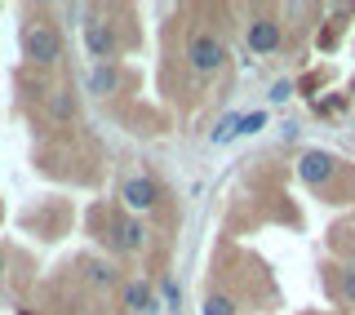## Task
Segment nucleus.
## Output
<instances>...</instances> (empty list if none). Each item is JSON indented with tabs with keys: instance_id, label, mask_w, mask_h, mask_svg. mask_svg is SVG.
Returning <instances> with one entry per match:
<instances>
[{
	"instance_id": "obj_1",
	"label": "nucleus",
	"mask_w": 355,
	"mask_h": 315,
	"mask_svg": "<svg viewBox=\"0 0 355 315\" xmlns=\"http://www.w3.org/2000/svg\"><path fill=\"white\" fill-rule=\"evenodd\" d=\"M22 53H27L31 62H40V67H53L62 58V36L53 27H44V22H36V27L22 31Z\"/></svg>"
},
{
	"instance_id": "obj_2",
	"label": "nucleus",
	"mask_w": 355,
	"mask_h": 315,
	"mask_svg": "<svg viewBox=\"0 0 355 315\" xmlns=\"http://www.w3.org/2000/svg\"><path fill=\"white\" fill-rule=\"evenodd\" d=\"M187 58H191L196 71H218L222 58H227V49H222L218 36H209V31H196V36L187 40Z\"/></svg>"
},
{
	"instance_id": "obj_3",
	"label": "nucleus",
	"mask_w": 355,
	"mask_h": 315,
	"mask_svg": "<svg viewBox=\"0 0 355 315\" xmlns=\"http://www.w3.org/2000/svg\"><path fill=\"white\" fill-rule=\"evenodd\" d=\"M85 49L94 53L98 62L116 58V31H111V22H103V18H89L85 22Z\"/></svg>"
},
{
	"instance_id": "obj_4",
	"label": "nucleus",
	"mask_w": 355,
	"mask_h": 315,
	"mask_svg": "<svg viewBox=\"0 0 355 315\" xmlns=\"http://www.w3.org/2000/svg\"><path fill=\"white\" fill-rule=\"evenodd\" d=\"M120 196H125V205L133 209V213H147L155 200H160V187L151 182V178H125V187H120Z\"/></svg>"
},
{
	"instance_id": "obj_5",
	"label": "nucleus",
	"mask_w": 355,
	"mask_h": 315,
	"mask_svg": "<svg viewBox=\"0 0 355 315\" xmlns=\"http://www.w3.org/2000/svg\"><path fill=\"white\" fill-rule=\"evenodd\" d=\"M297 173H302V182H311V187H324L333 178V155L329 151H306L302 160H297Z\"/></svg>"
},
{
	"instance_id": "obj_6",
	"label": "nucleus",
	"mask_w": 355,
	"mask_h": 315,
	"mask_svg": "<svg viewBox=\"0 0 355 315\" xmlns=\"http://www.w3.org/2000/svg\"><path fill=\"white\" fill-rule=\"evenodd\" d=\"M275 44H280V27H275L271 18H253L249 22V49L253 53H275Z\"/></svg>"
},
{
	"instance_id": "obj_7",
	"label": "nucleus",
	"mask_w": 355,
	"mask_h": 315,
	"mask_svg": "<svg viewBox=\"0 0 355 315\" xmlns=\"http://www.w3.org/2000/svg\"><path fill=\"white\" fill-rule=\"evenodd\" d=\"M120 89V71L111 62H103V67H94V71H89V94H116Z\"/></svg>"
},
{
	"instance_id": "obj_8",
	"label": "nucleus",
	"mask_w": 355,
	"mask_h": 315,
	"mask_svg": "<svg viewBox=\"0 0 355 315\" xmlns=\"http://www.w3.org/2000/svg\"><path fill=\"white\" fill-rule=\"evenodd\" d=\"M125 307L129 311H151V289L142 280H129L125 284Z\"/></svg>"
},
{
	"instance_id": "obj_9",
	"label": "nucleus",
	"mask_w": 355,
	"mask_h": 315,
	"mask_svg": "<svg viewBox=\"0 0 355 315\" xmlns=\"http://www.w3.org/2000/svg\"><path fill=\"white\" fill-rule=\"evenodd\" d=\"M116 240L125 244V249H142V240H147V231H142V222H133V218H125L116 227Z\"/></svg>"
},
{
	"instance_id": "obj_10",
	"label": "nucleus",
	"mask_w": 355,
	"mask_h": 315,
	"mask_svg": "<svg viewBox=\"0 0 355 315\" xmlns=\"http://www.w3.org/2000/svg\"><path fill=\"white\" fill-rule=\"evenodd\" d=\"M205 315H236V302H231L227 293H214L205 302Z\"/></svg>"
},
{
	"instance_id": "obj_11",
	"label": "nucleus",
	"mask_w": 355,
	"mask_h": 315,
	"mask_svg": "<svg viewBox=\"0 0 355 315\" xmlns=\"http://www.w3.org/2000/svg\"><path fill=\"white\" fill-rule=\"evenodd\" d=\"M49 111H53V116H58V120H71L76 103H71V98H67V94H58V98H53V103H49Z\"/></svg>"
},
{
	"instance_id": "obj_12",
	"label": "nucleus",
	"mask_w": 355,
	"mask_h": 315,
	"mask_svg": "<svg viewBox=\"0 0 355 315\" xmlns=\"http://www.w3.org/2000/svg\"><path fill=\"white\" fill-rule=\"evenodd\" d=\"M342 298L355 307V266H342Z\"/></svg>"
},
{
	"instance_id": "obj_13",
	"label": "nucleus",
	"mask_w": 355,
	"mask_h": 315,
	"mask_svg": "<svg viewBox=\"0 0 355 315\" xmlns=\"http://www.w3.org/2000/svg\"><path fill=\"white\" fill-rule=\"evenodd\" d=\"M266 125V116H262V111H253V116H240V133H258Z\"/></svg>"
},
{
	"instance_id": "obj_14",
	"label": "nucleus",
	"mask_w": 355,
	"mask_h": 315,
	"mask_svg": "<svg viewBox=\"0 0 355 315\" xmlns=\"http://www.w3.org/2000/svg\"><path fill=\"white\" fill-rule=\"evenodd\" d=\"M231 133H240V116H227V120L218 125V133H214V138H218V142H227Z\"/></svg>"
},
{
	"instance_id": "obj_15",
	"label": "nucleus",
	"mask_w": 355,
	"mask_h": 315,
	"mask_svg": "<svg viewBox=\"0 0 355 315\" xmlns=\"http://www.w3.org/2000/svg\"><path fill=\"white\" fill-rule=\"evenodd\" d=\"M288 94H293V85H288V80H280V85H275V89H271V103H284V98H288Z\"/></svg>"
},
{
	"instance_id": "obj_16",
	"label": "nucleus",
	"mask_w": 355,
	"mask_h": 315,
	"mask_svg": "<svg viewBox=\"0 0 355 315\" xmlns=\"http://www.w3.org/2000/svg\"><path fill=\"white\" fill-rule=\"evenodd\" d=\"M94 280L98 284H111V266H94Z\"/></svg>"
},
{
	"instance_id": "obj_17",
	"label": "nucleus",
	"mask_w": 355,
	"mask_h": 315,
	"mask_svg": "<svg viewBox=\"0 0 355 315\" xmlns=\"http://www.w3.org/2000/svg\"><path fill=\"white\" fill-rule=\"evenodd\" d=\"M0 271H5V253H0Z\"/></svg>"
}]
</instances>
